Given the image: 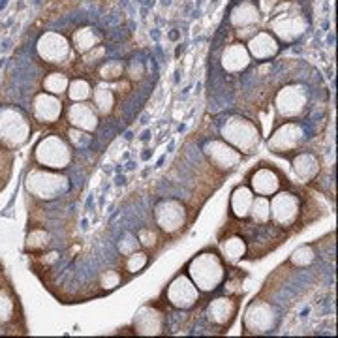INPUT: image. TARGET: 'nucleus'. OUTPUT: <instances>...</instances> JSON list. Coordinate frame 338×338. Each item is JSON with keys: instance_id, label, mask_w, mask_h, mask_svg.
I'll return each mask as SVG.
<instances>
[{"instance_id": "obj_34", "label": "nucleus", "mask_w": 338, "mask_h": 338, "mask_svg": "<svg viewBox=\"0 0 338 338\" xmlns=\"http://www.w3.org/2000/svg\"><path fill=\"white\" fill-rule=\"evenodd\" d=\"M316 259V252H314V248L310 244H304L301 248H297L295 252L291 254V258H289V263L293 265V267H308V265H312V261Z\"/></svg>"}, {"instance_id": "obj_32", "label": "nucleus", "mask_w": 338, "mask_h": 338, "mask_svg": "<svg viewBox=\"0 0 338 338\" xmlns=\"http://www.w3.org/2000/svg\"><path fill=\"white\" fill-rule=\"evenodd\" d=\"M66 137H68V143L72 145V148H79V150L88 148L90 147V143H93V134H90V132L74 128V126H70V128H68Z\"/></svg>"}, {"instance_id": "obj_40", "label": "nucleus", "mask_w": 338, "mask_h": 338, "mask_svg": "<svg viewBox=\"0 0 338 338\" xmlns=\"http://www.w3.org/2000/svg\"><path fill=\"white\" fill-rule=\"evenodd\" d=\"M182 51H185V47H182V45H178V47H177V55H180Z\"/></svg>"}, {"instance_id": "obj_14", "label": "nucleus", "mask_w": 338, "mask_h": 338, "mask_svg": "<svg viewBox=\"0 0 338 338\" xmlns=\"http://www.w3.org/2000/svg\"><path fill=\"white\" fill-rule=\"evenodd\" d=\"M134 332L143 336H154L166 332V316L152 304L141 306L134 316Z\"/></svg>"}, {"instance_id": "obj_17", "label": "nucleus", "mask_w": 338, "mask_h": 338, "mask_svg": "<svg viewBox=\"0 0 338 338\" xmlns=\"http://www.w3.org/2000/svg\"><path fill=\"white\" fill-rule=\"evenodd\" d=\"M308 23L302 21L299 13H280L270 21V28L284 43H293L304 34Z\"/></svg>"}, {"instance_id": "obj_29", "label": "nucleus", "mask_w": 338, "mask_h": 338, "mask_svg": "<svg viewBox=\"0 0 338 338\" xmlns=\"http://www.w3.org/2000/svg\"><path fill=\"white\" fill-rule=\"evenodd\" d=\"M68 85H70V79H68V75L62 74V72H51V74L45 75V79H43L42 83L43 90L49 94H55V96L66 94Z\"/></svg>"}, {"instance_id": "obj_7", "label": "nucleus", "mask_w": 338, "mask_h": 338, "mask_svg": "<svg viewBox=\"0 0 338 338\" xmlns=\"http://www.w3.org/2000/svg\"><path fill=\"white\" fill-rule=\"evenodd\" d=\"M154 220H156V226L162 233L175 235L186 226L188 210H186L185 203L167 197V199H160L154 205Z\"/></svg>"}, {"instance_id": "obj_2", "label": "nucleus", "mask_w": 338, "mask_h": 338, "mask_svg": "<svg viewBox=\"0 0 338 338\" xmlns=\"http://www.w3.org/2000/svg\"><path fill=\"white\" fill-rule=\"evenodd\" d=\"M25 188L32 197L40 201H53L70 190V178L62 171L47 169V167H32L26 173Z\"/></svg>"}, {"instance_id": "obj_12", "label": "nucleus", "mask_w": 338, "mask_h": 338, "mask_svg": "<svg viewBox=\"0 0 338 338\" xmlns=\"http://www.w3.org/2000/svg\"><path fill=\"white\" fill-rule=\"evenodd\" d=\"M203 154L207 156L210 166L220 169V171H233L235 167L240 166V162L244 160V154L239 152L235 147L224 139H209L203 145Z\"/></svg>"}, {"instance_id": "obj_3", "label": "nucleus", "mask_w": 338, "mask_h": 338, "mask_svg": "<svg viewBox=\"0 0 338 338\" xmlns=\"http://www.w3.org/2000/svg\"><path fill=\"white\" fill-rule=\"evenodd\" d=\"M220 137L242 154H252L261 143V130L254 120L231 115L220 126Z\"/></svg>"}, {"instance_id": "obj_11", "label": "nucleus", "mask_w": 338, "mask_h": 338, "mask_svg": "<svg viewBox=\"0 0 338 338\" xmlns=\"http://www.w3.org/2000/svg\"><path fill=\"white\" fill-rule=\"evenodd\" d=\"M302 139H304V128H302L299 122H293V120H288V122H282L272 134L269 135V150L274 154H288L295 152L297 148L301 147Z\"/></svg>"}, {"instance_id": "obj_22", "label": "nucleus", "mask_w": 338, "mask_h": 338, "mask_svg": "<svg viewBox=\"0 0 338 338\" xmlns=\"http://www.w3.org/2000/svg\"><path fill=\"white\" fill-rule=\"evenodd\" d=\"M254 196H256V194L252 192L250 186H246V185L235 186V190L231 192V199H229V212H231V216L239 218V220L248 218Z\"/></svg>"}, {"instance_id": "obj_1", "label": "nucleus", "mask_w": 338, "mask_h": 338, "mask_svg": "<svg viewBox=\"0 0 338 338\" xmlns=\"http://www.w3.org/2000/svg\"><path fill=\"white\" fill-rule=\"evenodd\" d=\"M186 274L190 276V280L196 284V288L201 293H212L224 284L228 270H226V263L220 254L212 248H207V250L196 254L188 261Z\"/></svg>"}, {"instance_id": "obj_38", "label": "nucleus", "mask_w": 338, "mask_h": 338, "mask_svg": "<svg viewBox=\"0 0 338 338\" xmlns=\"http://www.w3.org/2000/svg\"><path fill=\"white\" fill-rule=\"evenodd\" d=\"M122 284V278H120V272L115 269H109L105 270L102 278H100V286L105 289V291H113V289H117L118 286Z\"/></svg>"}, {"instance_id": "obj_16", "label": "nucleus", "mask_w": 338, "mask_h": 338, "mask_svg": "<svg viewBox=\"0 0 338 338\" xmlns=\"http://www.w3.org/2000/svg\"><path fill=\"white\" fill-rule=\"evenodd\" d=\"M218 58H220V60H216L218 68L224 74L229 75H237L240 72H244L246 68L250 66V60H252L244 43H231L228 47H224L218 53Z\"/></svg>"}, {"instance_id": "obj_8", "label": "nucleus", "mask_w": 338, "mask_h": 338, "mask_svg": "<svg viewBox=\"0 0 338 338\" xmlns=\"http://www.w3.org/2000/svg\"><path fill=\"white\" fill-rule=\"evenodd\" d=\"M242 325L248 334H267L278 325V314L267 301H252L242 318Z\"/></svg>"}, {"instance_id": "obj_27", "label": "nucleus", "mask_w": 338, "mask_h": 338, "mask_svg": "<svg viewBox=\"0 0 338 338\" xmlns=\"http://www.w3.org/2000/svg\"><path fill=\"white\" fill-rule=\"evenodd\" d=\"M248 218H252V222L265 226L270 222V201L269 197L265 196H254L252 207H250V214Z\"/></svg>"}, {"instance_id": "obj_30", "label": "nucleus", "mask_w": 338, "mask_h": 338, "mask_svg": "<svg viewBox=\"0 0 338 338\" xmlns=\"http://www.w3.org/2000/svg\"><path fill=\"white\" fill-rule=\"evenodd\" d=\"M93 90L94 88L88 81L77 77V79L70 81L66 94L68 98H70V102H86V100L93 98Z\"/></svg>"}, {"instance_id": "obj_24", "label": "nucleus", "mask_w": 338, "mask_h": 338, "mask_svg": "<svg viewBox=\"0 0 338 338\" xmlns=\"http://www.w3.org/2000/svg\"><path fill=\"white\" fill-rule=\"evenodd\" d=\"M220 256L224 261H228V263H237L240 259L244 258L246 250H248V246H246V240L240 237V235H229L226 239L220 240Z\"/></svg>"}, {"instance_id": "obj_25", "label": "nucleus", "mask_w": 338, "mask_h": 338, "mask_svg": "<svg viewBox=\"0 0 338 338\" xmlns=\"http://www.w3.org/2000/svg\"><path fill=\"white\" fill-rule=\"evenodd\" d=\"M100 42H102V34L93 26H83L79 30H75L74 36H72V43H74L72 47L77 53H83V55L93 51L94 47H98Z\"/></svg>"}, {"instance_id": "obj_13", "label": "nucleus", "mask_w": 338, "mask_h": 338, "mask_svg": "<svg viewBox=\"0 0 338 338\" xmlns=\"http://www.w3.org/2000/svg\"><path fill=\"white\" fill-rule=\"evenodd\" d=\"M36 53L40 58L49 64H62L72 53V45L66 38L58 32H45L38 38L36 42Z\"/></svg>"}, {"instance_id": "obj_35", "label": "nucleus", "mask_w": 338, "mask_h": 338, "mask_svg": "<svg viewBox=\"0 0 338 338\" xmlns=\"http://www.w3.org/2000/svg\"><path fill=\"white\" fill-rule=\"evenodd\" d=\"M148 263V256L145 252H139V250H135L134 254H130L126 256L124 259V269L128 270L130 274H135V272H141Z\"/></svg>"}, {"instance_id": "obj_19", "label": "nucleus", "mask_w": 338, "mask_h": 338, "mask_svg": "<svg viewBox=\"0 0 338 338\" xmlns=\"http://www.w3.org/2000/svg\"><path fill=\"white\" fill-rule=\"evenodd\" d=\"M100 115L96 113L94 105L86 104V102H72V105L66 109V120L70 126L85 132H96L100 124Z\"/></svg>"}, {"instance_id": "obj_41", "label": "nucleus", "mask_w": 338, "mask_h": 338, "mask_svg": "<svg viewBox=\"0 0 338 338\" xmlns=\"http://www.w3.org/2000/svg\"><path fill=\"white\" fill-rule=\"evenodd\" d=\"M169 2H171V0H162V4H164V6H169Z\"/></svg>"}, {"instance_id": "obj_9", "label": "nucleus", "mask_w": 338, "mask_h": 338, "mask_svg": "<svg viewBox=\"0 0 338 338\" xmlns=\"http://www.w3.org/2000/svg\"><path fill=\"white\" fill-rule=\"evenodd\" d=\"M201 291L196 288L188 274H177L166 288V301L177 310H192L199 302Z\"/></svg>"}, {"instance_id": "obj_37", "label": "nucleus", "mask_w": 338, "mask_h": 338, "mask_svg": "<svg viewBox=\"0 0 338 338\" xmlns=\"http://www.w3.org/2000/svg\"><path fill=\"white\" fill-rule=\"evenodd\" d=\"M139 240H137V235L134 233H124L122 239L118 240V252H120V256H130V254H134L137 248H139Z\"/></svg>"}, {"instance_id": "obj_20", "label": "nucleus", "mask_w": 338, "mask_h": 338, "mask_svg": "<svg viewBox=\"0 0 338 338\" xmlns=\"http://www.w3.org/2000/svg\"><path fill=\"white\" fill-rule=\"evenodd\" d=\"M237 308H239V304L231 297H216L207 306V318L212 325L228 329L231 325V321L235 320V316H237Z\"/></svg>"}, {"instance_id": "obj_5", "label": "nucleus", "mask_w": 338, "mask_h": 338, "mask_svg": "<svg viewBox=\"0 0 338 338\" xmlns=\"http://www.w3.org/2000/svg\"><path fill=\"white\" fill-rule=\"evenodd\" d=\"M74 148L60 135H45L34 147V162L40 167L64 171L74 160Z\"/></svg>"}, {"instance_id": "obj_18", "label": "nucleus", "mask_w": 338, "mask_h": 338, "mask_svg": "<svg viewBox=\"0 0 338 338\" xmlns=\"http://www.w3.org/2000/svg\"><path fill=\"white\" fill-rule=\"evenodd\" d=\"M248 182L256 196L270 197L280 190L282 177L274 167H258L248 175Z\"/></svg>"}, {"instance_id": "obj_6", "label": "nucleus", "mask_w": 338, "mask_h": 338, "mask_svg": "<svg viewBox=\"0 0 338 338\" xmlns=\"http://www.w3.org/2000/svg\"><path fill=\"white\" fill-rule=\"evenodd\" d=\"M308 102H310L308 86L301 85V83H289L276 93L274 107H276L278 117L291 120V118L301 117L308 107Z\"/></svg>"}, {"instance_id": "obj_36", "label": "nucleus", "mask_w": 338, "mask_h": 338, "mask_svg": "<svg viewBox=\"0 0 338 338\" xmlns=\"http://www.w3.org/2000/svg\"><path fill=\"white\" fill-rule=\"evenodd\" d=\"M137 240H139V244L143 248H147V250H152L158 246V240H160V235L158 231L152 228H141L137 231Z\"/></svg>"}, {"instance_id": "obj_4", "label": "nucleus", "mask_w": 338, "mask_h": 338, "mask_svg": "<svg viewBox=\"0 0 338 338\" xmlns=\"http://www.w3.org/2000/svg\"><path fill=\"white\" fill-rule=\"evenodd\" d=\"M30 120L19 107H0V145L17 150L30 139Z\"/></svg>"}, {"instance_id": "obj_26", "label": "nucleus", "mask_w": 338, "mask_h": 338, "mask_svg": "<svg viewBox=\"0 0 338 338\" xmlns=\"http://www.w3.org/2000/svg\"><path fill=\"white\" fill-rule=\"evenodd\" d=\"M93 105L96 113L105 117V115H109L113 107H115V94L111 90L109 86L105 85H98L96 88L93 90Z\"/></svg>"}, {"instance_id": "obj_33", "label": "nucleus", "mask_w": 338, "mask_h": 338, "mask_svg": "<svg viewBox=\"0 0 338 338\" xmlns=\"http://www.w3.org/2000/svg\"><path fill=\"white\" fill-rule=\"evenodd\" d=\"M15 314V299L8 289L0 288V323H8Z\"/></svg>"}, {"instance_id": "obj_31", "label": "nucleus", "mask_w": 338, "mask_h": 338, "mask_svg": "<svg viewBox=\"0 0 338 338\" xmlns=\"http://www.w3.org/2000/svg\"><path fill=\"white\" fill-rule=\"evenodd\" d=\"M126 72V66H124V60H118V58H111V60H105L104 64H100L98 68V75L100 79L105 81H115L120 79Z\"/></svg>"}, {"instance_id": "obj_28", "label": "nucleus", "mask_w": 338, "mask_h": 338, "mask_svg": "<svg viewBox=\"0 0 338 338\" xmlns=\"http://www.w3.org/2000/svg\"><path fill=\"white\" fill-rule=\"evenodd\" d=\"M51 246V235L45 231V229H32L30 233L26 235V244H25V250L26 252H32V254H40V252H45L47 248Z\"/></svg>"}, {"instance_id": "obj_23", "label": "nucleus", "mask_w": 338, "mask_h": 338, "mask_svg": "<svg viewBox=\"0 0 338 338\" xmlns=\"http://www.w3.org/2000/svg\"><path fill=\"white\" fill-rule=\"evenodd\" d=\"M291 166L297 177L302 182H308V180H314L320 173V158L312 152H299L293 156Z\"/></svg>"}, {"instance_id": "obj_39", "label": "nucleus", "mask_w": 338, "mask_h": 338, "mask_svg": "<svg viewBox=\"0 0 338 338\" xmlns=\"http://www.w3.org/2000/svg\"><path fill=\"white\" fill-rule=\"evenodd\" d=\"M169 38H171V40H177V38H178V32H177V30L169 32Z\"/></svg>"}, {"instance_id": "obj_21", "label": "nucleus", "mask_w": 338, "mask_h": 338, "mask_svg": "<svg viewBox=\"0 0 338 338\" xmlns=\"http://www.w3.org/2000/svg\"><path fill=\"white\" fill-rule=\"evenodd\" d=\"M246 49H248V53H250L252 58H256V60L259 62H265L280 53V43H278V40L274 38V34H270V32L267 30H261V32H256V34L248 40Z\"/></svg>"}, {"instance_id": "obj_10", "label": "nucleus", "mask_w": 338, "mask_h": 338, "mask_svg": "<svg viewBox=\"0 0 338 338\" xmlns=\"http://www.w3.org/2000/svg\"><path fill=\"white\" fill-rule=\"evenodd\" d=\"M270 201V218L274 220L276 226L280 228H289L293 226L299 216H301V199L293 192L278 190L272 194Z\"/></svg>"}, {"instance_id": "obj_15", "label": "nucleus", "mask_w": 338, "mask_h": 338, "mask_svg": "<svg viewBox=\"0 0 338 338\" xmlns=\"http://www.w3.org/2000/svg\"><path fill=\"white\" fill-rule=\"evenodd\" d=\"M62 113H64V104H62L60 96L43 90L32 100V117L38 122L55 124L56 120H60Z\"/></svg>"}]
</instances>
